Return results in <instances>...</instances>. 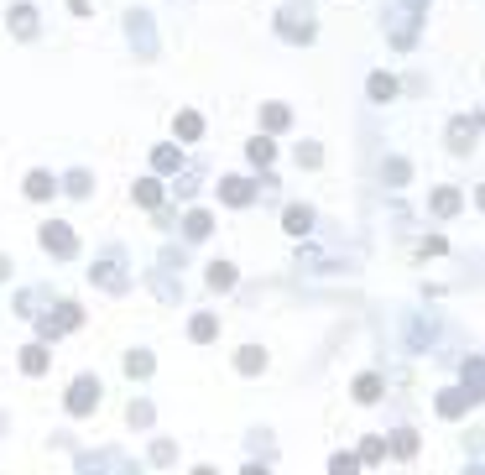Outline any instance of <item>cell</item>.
Listing matches in <instances>:
<instances>
[{
    "mask_svg": "<svg viewBox=\"0 0 485 475\" xmlns=\"http://www.w3.org/2000/svg\"><path fill=\"white\" fill-rule=\"evenodd\" d=\"M277 32L287 37V42H313V21H308V6H287L282 11V21H277Z\"/></svg>",
    "mask_w": 485,
    "mask_h": 475,
    "instance_id": "obj_1",
    "label": "cell"
},
{
    "mask_svg": "<svg viewBox=\"0 0 485 475\" xmlns=\"http://www.w3.org/2000/svg\"><path fill=\"white\" fill-rule=\"evenodd\" d=\"M94 402H100V381H94V376H78L73 387H68V413H73V418H84Z\"/></svg>",
    "mask_w": 485,
    "mask_h": 475,
    "instance_id": "obj_2",
    "label": "cell"
},
{
    "mask_svg": "<svg viewBox=\"0 0 485 475\" xmlns=\"http://www.w3.org/2000/svg\"><path fill=\"white\" fill-rule=\"evenodd\" d=\"M78 324H84V313H78L73 303H63L58 313H47V319H42V335L58 339V335H68V329H78Z\"/></svg>",
    "mask_w": 485,
    "mask_h": 475,
    "instance_id": "obj_3",
    "label": "cell"
},
{
    "mask_svg": "<svg viewBox=\"0 0 485 475\" xmlns=\"http://www.w3.org/2000/svg\"><path fill=\"white\" fill-rule=\"evenodd\" d=\"M42 246L52 251V256H73V251H78V241H73L68 225H42Z\"/></svg>",
    "mask_w": 485,
    "mask_h": 475,
    "instance_id": "obj_4",
    "label": "cell"
},
{
    "mask_svg": "<svg viewBox=\"0 0 485 475\" xmlns=\"http://www.w3.org/2000/svg\"><path fill=\"white\" fill-rule=\"evenodd\" d=\"M256 193H261V188H256L251 178H224V183H220V199H224V204H235V209H240V204H251Z\"/></svg>",
    "mask_w": 485,
    "mask_h": 475,
    "instance_id": "obj_5",
    "label": "cell"
},
{
    "mask_svg": "<svg viewBox=\"0 0 485 475\" xmlns=\"http://www.w3.org/2000/svg\"><path fill=\"white\" fill-rule=\"evenodd\" d=\"M94 282H100V287H110V293H126V287H131V277L120 272V261L110 256V261H100V267H94Z\"/></svg>",
    "mask_w": 485,
    "mask_h": 475,
    "instance_id": "obj_6",
    "label": "cell"
},
{
    "mask_svg": "<svg viewBox=\"0 0 485 475\" xmlns=\"http://www.w3.org/2000/svg\"><path fill=\"white\" fill-rule=\"evenodd\" d=\"M475 136H480V121H465V115H460V121L449 126V147L454 152H469V147H475Z\"/></svg>",
    "mask_w": 485,
    "mask_h": 475,
    "instance_id": "obj_7",
    "label": "cell"
},
{
    "mask_svg": "<svg viewBox=\"0 0 485 475\" xmlns=\"http://www.w3.org/2000/svg\"><path fill=\"white\" fill-rule=\"evenodd\" d=\"M465 392H469V402L485 397V361H480V355H475V361H465Z\"/></svg>",
    "mask_w": 485,
    "mask_h": 475,
    "instance_id": "obj_8",
    "label": "cell"
},
{
    "mask_svg": "<svg viewBox=\"0 0 485 475\" xmlns=\"http://www.w3.org/2000/svg\"><path fill=\"white\" fill-rule=\"evenodd\" d=\"M282 225H287L292 235H308V230H313V209H303V204H292V209H287V220H282Z\"/></svg>",
    "mask_w": 485,
    "mask_h": 475,
    "instance_id": "obj_9",
    "label": "cell"
},
{
    "mask_svg": "<svg viewBox=\"0 0 485 475\" xmlns=\"http://www.w3.org/2000/svg\"><path fill=\"white\" fill-rule=\"evenodd\" d=\"M131 37H136V42H141V52H146V58H152V47H157V37H152V21H146V16H141V11H136V16H131Z\"/></svg>",
    "mask_w": 485,
    "mask_h": 475,
    "instance_id": "obj_10",
    "label": "cell"
},
{
    "mask_svg": "<svg viewBox=\"0 0 485 475\" xmlns=\"http://www.w3.org/2000/svg\"><path fill=\"white\" fill-rule=\"evenodd\" d=\"M11 26H16V37H37V11L16 6V11H11Z\"/></svg>",
    "mask_w": 485,
    "mask_h": 475,
    "instance_id": "obj_11",
    "label": "cell"
},
{
    "mask_svg": "<svg viewBox=\"0 0 485 475\" xmlns=\"http://www.w3.org/2000/svg\"><path fill=\"white\" fill-rule=\"evenodd\" d=\"M21 371H26V376H42V371H47V350H42V345H26Z\"/></svg>",
    "mask_w": 485,
    "mask_h": 475,
    "instance_id": "obj_12",
    "label": "cell"
},
{
    "mask_svg": "<svg viewBox=\"0 0 485 475\" xmlns=\"http://www.w3.org/2000/svg\"><path fill=\"white\" fill-rule=\"evenodd\" d=\"M188 335H193L198 345H209V339L220 335V319H214V313H198V319H193V329H188Z\"/></svg>",
    "mask_w": 485,
    "mask_h": 475,
    "instance_id": "obj_13",
    "label": "cell"
},
{
    "mask_svg": "<svg viewBox=\"0 0 485 475\" xmlns=\"http://www.w3.org/2000/svg\"><path fill=\"white\" fill-rule=\"evenodd\" d=\"M371 100H381V104L397 100V78L392 73H371Z\"/></svg>",
    "mask_w": 485,
    "mask_h": 475,
    "instance_id": "obj_14",
    "label": "cell"
},
{
    "mask_svg": "<svg viewBox=\"0 0 485 475\" xmlns=\"http://www.w3.org/2000/svg\"><path fill=\"white\" fill-rule=\"evenodd\" d=\"M465 407H469V392H443V397H438V413L443 418H460Z\"/></svg>",
    "mask_w": 485,
    "mask_h": 475,
    "instance_id": "obj_15",
    "label": "cell"
},
{
    "mask_svg": "<svg viewBox=\"0 0 485 475\" xmlns=\"http://www.w3.org/2000/svg\"><path fill=\"white\" fill-rule=\"evenodd\" d=\"M454 209H460V188H438V193H433V215H438V220H449Z\"/></svg>",
    "mask_w": 485,
    "mask_h": 475,
    "instance_id": "obj_16",
    "label": "cell"
},
{
    "mask_svg": "<svg viewBox=\"0 0 485 475\" xmlns=\"http://www.w3.org/2000/svg\"><path fill=\"white\" fill-rule=\"evenodd\" d=\"M183 230H188V241H204V235H209V215H204V209H193V215L183 220Z\"/></svg>",
    "mask_w": 485,
    "mask_h": 475,
    "instance_id": "obj_17",
    "label": "cell"
},
{
    "mask_svg": "<svg viewBox=\"0 0 485 475\" xmlns=\"http://www.w3.org/2000/svg\"><path fill=\"white\" fill-rule=\"evenodd\" d=\"M52 188H58V183H52L47 173H32V178H26V193H32V199H52Z\"/></svg>",
    "mask_w": 485,
    "mask_h": 475,
    "instance_id": "obj_18",
    "label": "cell"
},
{
    "mask_svg": "<svg viewBox=\"0 0 485 475\" xmlns=\"http://www.w3.org/2000/svg\"><path fill=\"white\" fill-rule=\"evenodd\" d=\"M136 204H146V209H157V204H162V188H157L152 178H141V183H136Z\"/></svg>",
    "mask_w": 485,
    "mask_h": 475,
    "instance_id": "obj_19",
    "label": "cell"
},
{
    "mask_svg": "<svg viewBox=\"0 0 485 475\" xmlns=\"http://www.w3.org/2000/svg\"><path fill=\"white\" fill-rule=\"evenodd\" d=\"M126 371H131V376H152V355H146V350H131V355H126Z\"/></svg>",
    "mask_w": 485,
    "mask_h": 475,
    "instance_id": "obj_20",
    "label": "cell"
},
{
    "mask_svg": "<svg viewBox=\"0 0 485 475\" xmlns=\"http://www.w3.org/2000/svg\"><path fill=\"white\" fill-rule=\"evenodd\" d=\"M355 397L360 402H376V397H381V376H360L355 381Z\"/></svg>",
    "mask_w": 485,
    "mask_h": 475,
    "instance_id": "obj_21",
    "label": "cell"
},
{
    "mask_svg": "<svg viewBox=\"0 0 485 475\" xmlns=\"http://www.w3.org/2000/svg\"><path fill=\"white\" fill-rule=\"evenodd\" d=\"M261 126H266V131H282V126H287V104H266V110H261Z\"/></svg>",
    "mask_w": 485,
    "mask_h": 475,
    "instance_id": "obj_22",
    "label": "cell"
},
{
    "mask_svg": "<svg viewBox=\"0 0 485 475\" xmlns=\"http://www.w3.org/2000/svg\"><path fill=\"white\" fill-rule=\"evenodd\" d=\"M235 366H240V371H246V376H256V371H261V366H266V355H261V350L251 345V350H240V361H235Z\"/></svg>",
    "mask_w": 485,
    "mask_h": 475,
    "instance_id": "obj_23",
    "label": "cell"
},
{
    "mask_svg": "<svg viewBox=\"0 0 485 475\" xmlns=\"http://www.w3.org/2000/svg\"><path fill=\"white\" fill-rule=\"evenodd\" d=\"M407 178H412V167L402 162V157H392V162H386V183H392V188H402Z\"/></svg>",
    "mask_w": 485,
    "mask_h": 475,
    "instance_id": "obj_24",
    "label": "cell"
},
{
    "mask_svg": "<svg viewBox=\"0 0 485 475\" xmlns=\"http://www.w3.org/2000/svg\"><path fill=\"white\" fill-rule=\"evenodd\" d=\"M209 287H235V267L214 261V267H209Z\"/></svg>",
    "mask_w": 485,
    "mask_h": 475,
    "instance_id": "obj_25",
    "label": "cell"
},
{
    "mask_svg": "<svg viewBox=\"0 0 485 475\" xmlns=\"http://www.w3.org/2000/svg\"><path fill=\"white\" fill-rule=\"evenodd\" d=\"M392 455H397V459H412V455H417V433H397V439H392Z\"/></svg>",
    "mask_w": 485,
    "mask_h": 475,
    "instance_id": "obj_26",
    "label": "cell"
},
{
    "mask_svg": "<svg viewBox=\"0 0 485 475\" xmlns=\"http://www.w3.org/2000/svg\"><path fill=\"white\" fill-rule=\"evenodd\" d=\"M198 131H204V121H198L193 110H183V115H178V136H188V141H193Z\"/></svg>",
    "mask_w": 485,
    "mask_h": 475,
    "instance_id": "obj_27",
    "label": "cell"
},
{
    "mask_svg": "<svg viewBox=\"0 0 485 475\" xmlns=\"http://www.w3.org/2000/svg\"><path fill=\"white\" fill-rule=\"evenodd\" d=\"M152 162L162 167V173H172V167H178V147H157V152H152Z\"/></svg>",
    "mask_w": 485,
    "mask_h": 475,
    "instance_id": "obj_28",
    "label": "cell"
},
{
    "mask_svg": "<svg viewBox=\"0 0 485 475\" xmlns=\"http://www.w3.org/2000/svg\"><path fill=\"white\" fill-rule=\"evenodd\" d=\"M246 152H251V162H256V167H266V162H272V141H251Z\"/></svg>",
    "mask_w": 485,
    "mask_h": 475,
    "instance_id": "obj_29",
    "label": "cell"
},
{
    "mask_svg": "<svg viewBox=\"0 0 485 475\" xmlns=\"http://www.w3.org/2000/svg\"><path fill=\"white\" fill-rule=\"evenodd\" d=\"M172 459H178V450H172L167 439H162V444H152V465H172Z\"/></svg>",
    "mask_w": 485,
    "mask_h": 475,
    "instance_id": "obj_30",
    "label": "cell"
},
{
    "mask_svg": "<svg viewBox=\"0 0 485 475\" xmlns=\"http://www.w3.org/2000/svg\"><path fill=\"white\" fill-rule=\"evenodd\" d=\"M131 423H136V428L152 423V402H131Z\"/></svg>",
    "mask_w": 485,
    "mask_h": 475,
    "instance_id": "obj_31",
    "label": "cell"
},
{
    "mask_svg": "<svg viewBox=\"0 0 485 475\" xmlns=\"http://www.w3.org/2000/svg\"><path fill=\"white\" fill-rule=\"evenodd\" d=\"M298 162H303V167H318V162H323V152L308 141V147H298Z\"/></svg>",
    "mask_w": 485,
    "mask_h": 475,
    "instance_id": "obj_32",
    "label": "cell"
},
{
    "mask_svg": "<svg viewBox=\"0 0 485 475\" xmlns=\"http://www.w3.org/2000/svg\"><path fill=\"white\" fill-rule=\"evenodd\" d=\"M386 455V444L381 439H366V450H360V459H381Z\"/></svg>",
    "mask_w": 485,
    "mask_h": 475,
    "instance_id": "obj_33",
    "label": "cell"
},
{
    "mask_svg": "<svg viewBox=\"0 0 485 475\" xmlns=\"http://www.w3.org/2000/svg\"><path fill=\"white\" fill-rule=\"evenodd\" d=\"M68 193H89V173H73L68 178Z\"/></svg>",
    "mask_w": 485,
    "mask_h": 475,
    "instance_id": "obj_34",
    "label": "cell"
},
{
    "mask_svg": "<svg viewBox=\"0 0 485 475\" xmlns=\"http://www.w3.org/2000/svg\"><path fill=\"white\" fill-rule=\"evenodd\" d=\"M480 209H485V188H480Z\"/></svg>",
    "mask_w": 485,
    "mask_h": 475,
    "instance_id": "obj_35",
    "label": "cell"
}]
</instances>
